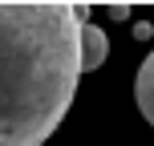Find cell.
I'll use <instances>...</instances> for the list:
<instances>
[{
	"label": "cell",
	"instance_id": "obj_1",
	"mask_svg": "<svg viewBox=\"0 0 154 146\" xmlns=\"http://www.w3.org/2000/svg\"><path fill=\"white\" fill-rule=\"evenodd\" d=\"M85 4H0V146H45L73 106Z\"/></svg>",
	"mask_w": 154,
	"mask_h": 146
},
{
	"label": "cell",
	"instance_id": "obj_2",
	"mask_svg": "<svg viewBox=\"0 0 154 146\" xmlns=\"http://www.w3.org/2000/svg\"><path fill=\"white\" fill-rule=\"evenodd\" d=\"M109 57V37L97 29V24L85 20L81 24V73H93L101 69V61Z\"/></svg>",
	"mask_w": 154,
	"mask_h": 146
},
{
	"label": "cell",
	"instance_id": "obj_3",
	"mask_svg": "<svg viewBox=\"0 0 154 146\" xmlns=\"http://www.w3.org/2000/svg\"><path fill=\"white\" fill-rule=\"evenodd\" d=\"M134 101H138V114L154 126V53L138 65V73H134Z\"/></svg>",
	"mask_w": 154,
	"mask_h": 146
},
{
	"label": "cell",
	"instance_id": "obj_4",
	"mask_svg": "<svg viewBox=\"0 0 154 146\" xmlns=\"http://www.w3.org/2000/svg\"><path fill=\"white\" fill-rule=\"evenodd\" d=\"M150 33H154V24H150V20H142V24H134V37H138V41H146Z\"/></svg>",
	"mask_w": 154,
	"mask_h": 146
},
{
	"label": "cell",
	"instance_id": "obj_5",
	"mask_svg": "<svg viewBox=\"0 0 154 146\" xmlns=\"http://www.w3.org/2000/svg\"><path fill=\"white\" fill-rule=\"evenodd\" d=\"M109 16H114V20H122V16H130V8H126V4H109Z\"/></svg>",
	"mask_w": 154,
	"mask_h": 146
}]
</instances>
